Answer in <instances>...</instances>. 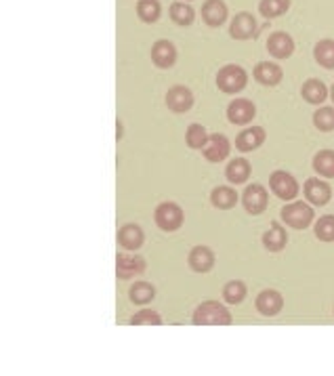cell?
<instances>
[{
  "label": "cell",
  "instance_id": "4",
  "mask_svg": "<svg viewBox=\"0 0 334 376\" xmlns=\"http://www.w3.org/2000/svg\"><path fill=\"white\" fill-rule=\"evenodd\" d=\"M154 221H156V225L162 229V231H177V229H181L183 227V223H185V213H183V208L177 204V202H162L158 208H156V213H154Z\"/></svg>",
  "mask_w": 334,
  "mask_h": 376
},
{
  "label": "cell",
  "instance_id": "6",
  "mask_svg": "<svg viewBox=\"0 0 334 376\" xmlns=\"http://www.w3.org/2000/svg\"><path fill=\"white\" fill-rule=\"evenodd\" d=\"M242 206L248 215H254V217L263 215L267 206H270V194H267V190L261 183H252L242 194Z\"/></svg>",
  "mask_w": 334,
  "mask_h": 376
},
{
  "label": "cell",
  "instance_id": "26",
  "mask_svg": "<svg viewBox=\"0 0 334 376\" xmlns=\"http://www.w3.org/2000/svg\"><path fill=\"white\" fill-rule=\"evenodd\" d=\"M313 59L317 61V66L326 70H334V40L324 38L313 46Z\"/></svg>",
  "mask_w": 334,
  "mask_h": 376
},
{
  "label": "cell",
  "instance_id": "3",
  "mask_svg": "<svg viewBox=\"0 0 334 376\" xmlns=\"http://www.w3.org/2000/svg\"><path fill=\"white\" fill-rule=\"evenodd\" d=\"M280 217L288 227L301 231V229H307L313 223L315 213H313V206L307 204V202H290V204H286L282 208Z\"/></svg>",
  "mask_w": 334,
  "mask_h": 376
},
{
  "label": "cell",
  "instance_id": "36",
  "mask_svg": "<svg viewBox=\"0 0 334 376\" xmlns=\"http://www.w3.org/2000/svg\"><path fill=\"white\" fill-rule=\"evenodd\" d=\"M118 139H122V122H118V135H116Z\"/></svg>",
  "mask_w": 334,
  "mask_h": 376
},
{
  "label": "cell",
  "instance_id": "10",
  "mask_svg": "<svg viewBox=\"0 0 334 376\" xmlns=\"http://www.w3.org/2000/svg\"><path fill=\"white\" fill-rule=\"evenodd\" d=\"M254 307H256V311L261 313V316L274 318V316H278V313L284 309V296L278 290L267 288V290L258 292V296L254 301Z\"/></svg>",
  "mask_w": 334,
  "mask_h": 376
},
{
  "label": "cell",
  "instance_id": "25",
  "mask_svg": "<svg viewBox=\"0 0 334 376\" xmlns=\"http://www.w3.org/2000/svg\"><path fill=\"white\" fill-rule=\"evenodd\" d=\"M168 15H170L173 24L183 26V28H187V26H191V24L195 21V9H193L189 3H185V0L173 3L170 9H168Z\"/></svg>",
  "mask_w": 334,
  "mask_h": 376
},
{
  "label": "cell",
  "instance_id": "37",
  "mask_svg": "<svg viewBox=\"0 0 334 376\" xmlns=\"http://www.w3.org/2000/svg\"><path fill=\"white\" fill-rule=\"evenodd\" d=\"M328 95H330V99H332V103H334V84L330 87V91H328Z\"/></svg>",
  "mask_w": 334,
  "mask_h": 376
},
{
  "label": "cell",
  "instance_id": "32",
  "mask_svg": "<svg viewBox=\"0 0 334 376\" xmlns=\"http://www.w3.org/2000/svg\"><path fill=\"white\" fill-rule=\"evenodd\" d=\"M246 294H248V288H246V284L240 282V280H231V282H227V284L223 286V301H225L227 305H240V303H244Z\"/></svg>",
  "mask_w": 334,
  "mask_h": 376
},
{
  "label": "cell",
  "instance_id": "22",
  "mask_svg": "<svg viewBox=\"0 0 334 376\" xmlns=\"http://www.w3.org/2000/svg\"><path fill=\"white\" fill-rule=\"evenodd\" d=\"M238 200H240L238 192L229 185H219L211 192V204L219 211H231L238 204Z\"/></svg>",
  "mask_w": 334,
  "mask_h": 376
},
{
  "label": "cell",
  "instance_id": "2",
  "mask_svg": "<svg viewBox=\"0 0 334 376\" xmlns=\"http://www.w3.org/2000/svg\"><path fill=\"white\" fill-rule=\"evenodd\" d=\"M248 84V74L242 66L238 64H229V66H223L219 72H217V89L221 93H227V95H238L240 91H244Z\"/></svg>",
  "mask_w": 334,
  "mask_h": 376
},
{
  "label": "cell",
  "instance_id": "5",
  "mask_svg": "<svg viewBox=\"0 0 334 376\" xmlns=\"http://www.w3.org/2000/svg\"><path fill=\"white\" fill-rule=\"evenodd\" d=\"M270 187H272V192H274L280 200H284V202H292V200L299 196V192H301L297 179H295L290 172H286V170H276V172H272V177H270Z\"/></svg>",
  "mask_w": 334,
  "mask_h": 376
},
{
  "label": "cell",
  "instance_id": "12",
  "mask_svg": "<svg viewBox=\"0 0 334 376\" xmlns=\"http://www.w3.org/2000/svg\"><path fill=\"white\" fill-rule=\"evenodd\" d=\"M256 116V107L250 99H234L227 105V120L236 127H246Z\"/></svg>",
  "mask_w": 334,
  "mask_h": 376
},
{
  "label": "cell",
  "instance_id": "31",
  "mask_svg": "<svg viewBox=\"0 0 334 376\" xmlns=\"http://www.w3.org/2000/svg\"><path fill=\"white\" fill-rule=\"evenodd\" d=\"M154 296H156V288L150 282H137V284H132L128 290V298L135 305H148L154 301Z\"/></svg>",
  "mask_w": 334,
  "mask_h": 376
},
{
  "label": "cell",
  "instance_id": "28",
  "mask_svg": "<svg viewBox=\"0 0 334 376\" xmlns=\"http://www.w3.org/2000/svg\"><path fill=\"white\" fill-rule=\"evenodd\" d=\"M313 170L324 179H334V150H322L313 156Z\"/></svg>",
  "mask_w": 334,
  "mask_h": 376
},
{
  "label": "cell",
  "instance_id": "20",
  "mask_svg": "<svg viewBox=\"0 0 334 376\" xmlns=\"http://www.w3.org/2000/svg\"><path fill=\"white\" fill-rule=\"evenodd\" d=\"M143 242H146V233L137 223H128L118 231V244L124 250H128V253H135V250H139L143 246Z\"/></svg>",
  "mask_w": 334,
  "mask_h": 376
},
{
  "label": "cell",
  "instance_id": "9",
  "mask_svg": "<svg viewBox=\"0 0 334 376\" xmlns=\"http://www.w3.org/2000/svg\"><path fill=\"white\" fill-rule=\"evenodd\" d=\"M256 34H258V24L252 13L242 11L229 24V36L234 40H250V38H256Z\"/></svg>",
  "mask_w": 334,
  "mask_h": 376
},
{
  "label": "cell",
  "instance_id": "24",
  "mask_svg": "<svg viewBox=\"0 0 334 376\" xmlns=\"http://www.w3.org/2000/svg\"><path fill=\"white\" fill-rule=\"evenodd\" d=\"M301 95L307 103L322 105L328 99V87L319 78H309V80H305V84L301 89Z\"/></svg>",
  "mask_w": 334,
  "mask_h": 376
},
{
  "label": "cell",
  "instance_id": "15",
  "mask_svg": "<svg viewBox=\"0 0 334 376\" xmlns=\"http://www.w3.org/2000/svg\"><path fill=\"white\" fill-rule=\"evenodd\" d=\"M229 154H231V143H229V139H227L225 135H221V133L211 135L206 147L202 150V156H204L209 162H213V164L225 162Z\"/></svg>",
  "mask_w": 334,
  "mask_h": 376
},
{
  "label": "cell",
  "instance_id": "18",
  "mask_svg": "<svg viewBox=\"0 0 334 376\" xmlns=\"http://www.w3.org/2000/svg\"><path fill=\"white\" fill-rule=\"evenodd\" d=\"M265 139H267V133H265L263 127H248L236 137V150L242 152V154L254 152L265 143Z\"/></svg>",
  "mask_w": 334,
  "mask_h": 376
},
{
  "label": "cell",
  "instance_id": "7",
  "mask_svg": "<svg viewBox=\"0 0 334 376\" xmlns=\"http://www.w3.org/2000/svg\"><path fill=\"white\" fill-rule=\"evenodd\" d=\"M148 263L141 255H135V253H120L116 257V276L120 280H130L135 276H141L146 271Z\"/></svg>",
  "mask_w": 334,
  "mask_h": 376
},
{
  "label": "cell",
  "instance_id": "33",
  "mask_svg": "<svg viewBox=\"0 0 334 376\" xmlns=\"http://www.w3.org/2000/svg\"><path fill=\"white\" fill-rule=\"evenodd\" d=\"M313 127L322 133H332L334 131V107H319L313 114Z\"/></svg>",
  "mask_w": 334,
  "mask_h": 376
},
{
  "label": "cell",
  "instance_id": "30",
  "mask_svg": "<svg viewBox=\"0 0 334 376\" xmlns=\"http://www.w3.org/2000/svg\"><path fill=\"white\" fill-rule=\"evenodd\" d=\"M162 15L160 0H139L137 3V17L143 24H156Z\"/></svg>",
  "mask_w": 334,
  "mask_h": 376
},
{
  "label": "cell",
  "instance_id": "13",
  "mask_svg": "<svg viewBox=\"0 0 334 376\" xmlns=\"http://www.w3.org/2000/svg\"><path fill=\"white\" fill-rule=\"evenodd\" d=\"M303 192H305V200L311 202L313 206H326L332 198V190H330V185L317 177H311L305 181V187H303Z\"/></svg>",
  "mask_w": 334,
  "mask_h": 376
},
{
  "label": "cell",
  "instance_id": "27",
  "mask_svg": "<svg viewBox=\"0 0 334 376\" xmlns=\"http://www.w3.org/2000/svg\"><path fill=\"white\" fill-rule=\"evenodd\" d=\"M209 139H211V135L206 133L202 124H189L185 131V145L189 150H204Z\"/></svg>",
  "mask_w": 334,
  "mask_h": 376
},
{
  "label": "cell",
  "instance_id": "29",
  "mask_svg": "<svg viewBox=\"0 0 334 376\" xmlns=\"http://www.w3.org/2000/svg\"><path fill=\"white\" fill-rule=\"evenodd\" d=\"M288 9H290V0H261L258 3V13L265 19L282 17Z\"/></svg>",
  "mask_w": 334,
  "mask_h": 376
},
{
  "label": "cell",
  "instance_id": "14",
  "mask_svg": "<svg viewBox=\"0 0 334 376\" xmlns=\"http://www.w3.org/2000/svg\"><path fill=\"white\" fill-rule=\"evenodd\" d=\"M177 46L170 40H158L152 46V64L160 70H168L177 64Z\"/></svg>",
  "mask_w": 334,
  "mask_h": 376
},
{
  "label": "cell",
  "instance_id": "23",
  "mask_svg": "<svg viewBox=\"0 0 334 376\" xmlns=\"http://www.w3.org/2000/svg\"><path fill=\"white\" fill-rule=\"evenodd\" d=\"M252 174V166L246 158H234L227 168H225V179L231 183V185H242L250 179Z\"/></svg>",
  "mask_w": 334,
  "mask_h": 376
},
{
  "label": "cell",
  "instance_id": "11",
  "mask_svg": "<svg viewBox=\"0 0 334 376\" xmlns=\"http://www.w3.org/2000/svg\"><path fill=\"white\" fill-rule=\"evenodd\" d=\"M215 253L209 246H193L187 255V265L195 274H209L215 267Z\"/></svg>",
  "mask_w": 334,
  "mask_h": 376
},
{
  "label": "cell",
  "instance_id": "8",
  "mask_svg": "<svg viewBox=\"0 0 334 376\" xmlns=\"http://www.w3.org/2000/svg\"><path fill=\"white\" fill-rule=\"evenodd\" d=\"M164 101H166V107H168L173 114H185V111H189V109L193 107L195 97H193L191 89H187V87H183V84H175V87L168 89Z\"/></svg>",
  "mask_w": 334,
  "mask_h": 376
},
{
  "label": "cell",
  "instance_id": "21",
  "mask_svg": "<svg viewBox=\"0 0 334 376\" xmlns=\"http://www.w3.org/2000/svg\"><path fill=\"white\" fill-rule=\"evenodd\" d=\"M288 244V233L280 223H272V227L263 233V246L270 253H282Z\"/></svg>",
  "mask_w": 334,
  "mask_h": 376
},
{
  "label": "cell",
  "instance_id": "34",
  "mask_svg": "<svg viewBox=\"0 0 334 376\" xmlns=\"http://www.w3.org/2000/svg\"><path fill=\"white\" fill-rule=\"evenodd\" d=\"M313 233L319 242H334V215H324L315 221Z\"/></svg>",
  "mask_w": 334,
  "mask_h": 376
},
{
  "label": "cell",
  "instance_id": "16",
  "mask_svg": "<svg viewBox=\"0 0 334 376\" xmlns=\"http://www.w3.org/2000/svg\"><path fill=\"white\" fill-rule=\"evenodd\" d=\"M200 15H202V21L209 28H221L229 17V9L223 0H206V3L202 5Z\"/></svg>",
  "mask_w": 334,
  "mask_h": 376
},
{
  "label": "cell",
  "instance_id": "17",
  "mask_svg": "<svg viewBox=\"0 0 334 376\" xmlns=\"http://www.w3.org/2000/svg\"><path fill=\"white\" fill-rule=\"evenodd\" d=\"M252 76L263 87H278L284 78V72L278 64H274V61H261V64L254 66Z\"/></svg>",
  "mask_w": 334,
  "mask_h": 376
},
{
  "label": "cell",
  "instance_id": "38",
  "mask_svg": "<svg viewBox=\"0 0 334 376\" xmlns=\"http://www.w3.org/2000/svg\"><path fill=\"white\" fill-rule=\"evenodd\" d=\"M185 3H189V0H185Z\"/></svg>",
  "mask_w": 334,
  "mask_h": 376
},
{
  "label": "cell",
  "instance_id": "1",
  "mask_svg": "<svg viewBox=\"0 0 334 376\" xmlns=\"http://www.w3.org/2000/svg\"><path fill=\"white\" fill-rule=\"evenodd\" d=\"M234 322L229 309L219 301H204L193 309V326H229Z\"/></svg>",
  "mask_w": 334,
  "mask_h": 376
},
{
  "label": "cell",
  "instance_id": "35",
  "mask_svg": "<svg viewBox=\"0 0 334 376\" xmlns=\"http://www.w3.org/2000/svg\"><path fill=\"white\" fill-rule=\"evenodd\" d=\"M130 324L132 326H141V324H152V326H162V316L154 309H143L139 313L130 318Z\"/></svg>",
  "mask_w": 334,
  "mask_h": 376
},
{
  "label": "cell",
  "instance_id": "19",
  "mask_svg": "<svg viewBox=\"0 0 334 376\" xmlns=\"http://www.w3.org/2000/svg\"><path fill=\"white\" fill-rule=\"evenodd\" d=\"M267 51L276 59H288L295 53V40L286 32H274L267 38Z\"/></svg>",
  "mask_w": 334,
  "mask_h": 376
}]
</instances>
